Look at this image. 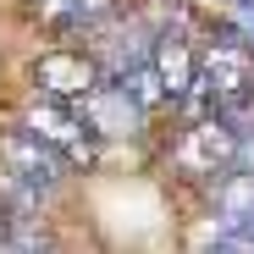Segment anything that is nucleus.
Wrapping results in <instances>:
<instances>
[{"label":"nucleus","instance_id":"3","mask_svg":"<svg viewBox=\"0 0 254 254\" xmlns=\"http://www.w3.org/2000/svg\"><path fill=\"white\" fill-rule=\"evenodd\" d=\"M199 89L210 100H238L254 89V56H249V39H227V45H210L204 72H199Z\"/></svg>","mask_w":254,"mask_h":254},{"label":"nucleus","instance_id":"6","mask_svg":"<svg viewBox=\"0 0 254 254\" xmlns=\"http://www.w3.org/2000/svg\"><path fill=\"white\" fill-rule=\"evenodd\" d=\"M33 77H39V89L56 94V100H83L94 89V61L83 50H50V56H39Z\"/></svg>","mask_w":254,"mask_h":254},{"label":"nucleus","instance_id":"9","mask_svg":"<svg viewBox=\"0 0 254 254\" xmlns=\"http://www.w3.org/2000/svg\"><path fill=\"white\" fill-rule=\"evenodd\" d=\"M0 243H6V210H0Z\"/></svg>","mask_w":254,"mask_h":254},{"label":"nucleus","instance_id":"2","mask_svg":"<svg viewBox=\"0 0 254 254\" xmlns=\"http://www.w3.org/2000/svg\"><path fill=\"white\" fill-rule=\"evenodd\" d=\"M172 155H177L183 172H193V177H227L232 166H238V127L216 111V116L193 122Z\"/></svg>","mask_w":254,"mask_h":254},{"label":"nucleus","instance_id":"1","mask_svg":"<svg viewBox=\"0 0 254 254\" xmlns=\"http://www.w3.org/2000/svg\"><path fill=\"white\" fill-rule=\"evenodd\" d=\"M66 166H72V160H66L56 144H45L33 127H17V133H6V138H0V172H6V177H17V183H28L39 199L61 188Z\"/></svg>","mask_w":254,"mask_h":254},{"label":"nucleus","instance_id":"7","mask_svg":"<svg viewBox=\"0 0 254 254\" xmlns=\"http://www.w3.org/2000/svg\"><path fill=\"white\" fill-rule=\"evenodd\" d=\"M149 61H155V72H160V83H166V100H183L193 83H199V72H193V50L183 45V39H160V45L149 50Z\"/></svg>","mask_w":254,"mask_h":254},{"label":"nucleus","instance_id":"8","mask_svg":"<svg viewBox=\"0 0 254 254\" xmlns=\"http://www.w3.org/2000/svg\"><path fill=\"white\" fill-rule=\"evenodd\" d=\"M72 6H77V17H100V11L116 6V0H72Z\"/></svg>","mask_w":254,"mask_h":254},{"label":"nucleus","instance_id":"4","mask_svg":"<svg viewBox=\"0 0 254 254\" xmlns=\"http://www.w3.org/2000/svg\"><path fill=\"white\" fill-rule=\"evenodd\" d=\"M22 127H33V133L45 138V144H56L66 160H89V133H83L89 122H83V111H72L66 100H56V94H50L39 111H28V122H22Z\"/></svg>","mask_w":254,"mask_h":254},{"label":"nucleus","instance_id":"5","mask_svg":"<svg viewBox=\"0 0 254 254\" xmlns=\"http://www.w3.org/2000/svg\"><path fill=\"white\" fill-rule=\"evenodd\" d=\"M216 227L238 243V249H254V172H232L221 177L216 188Z\"/></svg>","mask_w":254,"mask_h":254},{"label":"nucleus","instance_id":"10","mask_svg":"<svg viewBox=\"0 0 254 254\" xmlns=\"http://www.w3.org/2000/svg\"><path fill=\"white\" fill-rule=\"evenodd\" d=\"M249 33H254V17H249Z\"/></svg>","mask_w":254,"mask_h":254}]
</instances>
